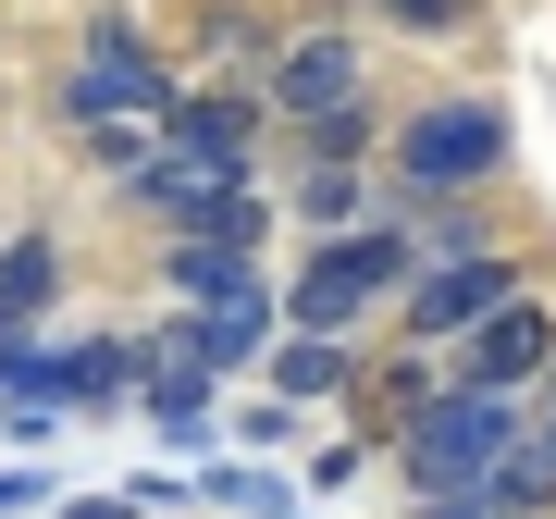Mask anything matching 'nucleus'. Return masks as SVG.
Masks as SVG:
<instances>
[{"mask_svg":"<svg viewBox=\"0 0 556 519\" xmlns=\"http://www.w3.org/2000/svg\"><path fill=\"white\" fill-rule=\"evenodd\" d=\"M495 458H507V396H495V383H457V396H420L408 408V482H420V495H470Z\"/></svg>","mask_w":556,"mask_h":519,"instance_id":"1","label":"nucleus"},{"mask_svg":"<svg viewBox=\"0 0 556 519\" xmlns=\"http://www.w3.org/2000/svg\"><path fill=\"white\" fill-rule=\"evenodd\" d=\"M495 161H507V124L482 112V100H445V112H420L408 137H396V174H408V186H433V199L482 186Z\"/></svg>","mask_w":556,"mask_h":519,"instance_id":"2","label":"nucleus"},{"mask_svg":"<svg viewBox=\"0 0 556 519\" xmlns=\"http://www.w3.org/2000/svg\"><path fill=\"white\" fill-rule=\"evenodd\" d=\"M383 284H408V236H334V248L298 273V321H309V334H334V321H358Z\"/></svg>","mask_w":556,"mask_h":519,"instance_id":"3","label":"nucleus"},{"mask_svg":"<svg viewBox=\"0 0 556 519\" xmlns=\"http://www.w3.org/2000/svg\"><path fill=\"white\" fill-rule=\"evenodd\" d=\"M62 100H75V124H100V112H161V75H149V50L124 38V25H100Z\"/></svg>","mask_w":556,"mask_h":519,"instance_id":"4","label":"nucleus"},{"mask_svg":"<svg viewBox=\"0 0 556 519\" xmlns=\"http://www.w3.org/2000/svg\"><path fill=\"white\" fill-rule=\"evenodd\" d=\"M544 359H556V321H544L532 298H495V309L470 321V383H495V396H507V383H532Z\"/></svg>","mask_w":556,"mask_h":519,"instance_id":"5","label":"nucleus"},{"mask_svg":"<svg viewBox=\"0 0 556 519\" xmlns=\"http://www.w3.org/2000/svg\"><path fill=\"white\" fill-rule=\"evenodd\" d=\"M495 298H507V260H482V248H470V260H445V273H420V284H408V321H420V334H470Z\"/></svg>","mask_w":556,"mask_h":519,"instance_id":"6","label":"nucleus"},{"mask_svg":"<svg viewBox=\"0 0 556 519\" xmlns=\"http://www.w3.org/2000/svg\"><path fill=\"white\" fill-rule=\"evenodd\" d=\"M273 100H285V112H309V124H321V112H346V100H358V50H346V38H298V50L273 62Z\"/></svg>","mask_w":556,"mask_h":519,"instance_id":"7","label":"nucleus"},{"mask_svg":"<svg viewBox=\"0 0 556 519\" xmlns=\"http://www.w3.org/2000/svg\"><path fill=\"white\" fill-rule=\"evenodd\" d=\"M174 284H186L199 309H236V298H260L248 248H223V236H186V248H174Z\"/></svg>","mask_w":556,"mask_h":519,"instance_id":"8","label":"nucleus"},{"mask_svg":"<svg viewBox=\"0 0 556 519\" xmlns=\"http://www.w3.org/2000/svg\"><path fill=\"white\" fill-rule=\"evenodd\" d=\"M50 284H62V260H50V236H25V248H0V321H25V309H50Z\"/></svg>","mask_w":556,"mask_h":519,"instance_id":"9","label":"nucleus"},{"mask_svg":"<svg viewBox=\"0 0 556 519\" xmlns=\"http://www.w3.org/2000/svg\"><path fill=\"white\" fill-rule=\"evenodd\" d=\"M273 383H285V396H334V383H346V359H334L321 334H298V346L273 359Z\"/></svg>","mask_w":556,"mask_h":519,"instance_id":"10","label":"nucleus"},{"mask_svg":"<svg viewBox=\"0 0 556 519\" xmlns=\"http://www.w3.org/2000/svg\"><path fill=\"white\" fill-rule=\"evenodd\" d=\"M298 199H309V223H346V211H358V174H309Z\"/></svg>","mask_w":556,"mask_h":519,"instance_id":"11","label":"nucleus"},{"mask_svg":"<svg viewBox=\"0 0 556 519\" xmlns=\"http://www.w3.org/2000/svg\"><path fill=\"white\" fill-rule=\"evenodd\" d=\"M383 13H396V25H433V38H445V25H470V0H383Z\"/></svg>","mask_w":556,"mask_h":519,"instance_id":"12","label":"nucleus"},{"mask_svg":"<svg viewBox=\"0 0 556 519\" xmlns=\"http://www.w3.org/2000/svg\"><path fill=\"white\" fill-rule=\"evenodd\" d=\"M433 519H507V507H495V495H445Z\"/></svg>","mask_w":556,"mask_h":519,"instance_id":"13","label":"nucleus"},{"mask_svg":"<svg viewBox=\"0 0 556 519\" xmlns=\"http://www.w3.org/2000/svg\"><path fill=\"white\" fill-rule=\"evenodd\" d=\"M62 519H137V507H112V495H100V507H62Z\"/></svg>","mask_w":556,"mask_h":519,"instance_id":"14","label":"nucleus"},{"mask_svg":"<svg viewBox=\"0 0 556 519\" xmlns=\"http://www.w3.org/2000/svg\"><path fill=\"white\" fill-rule=\"evenodd\" d=\"M544 433H556V420H544Z\"/></svg>","mask_w":556,"mask_h":519,"instance_id":"15","label":"nucleus"}]
</instances>
